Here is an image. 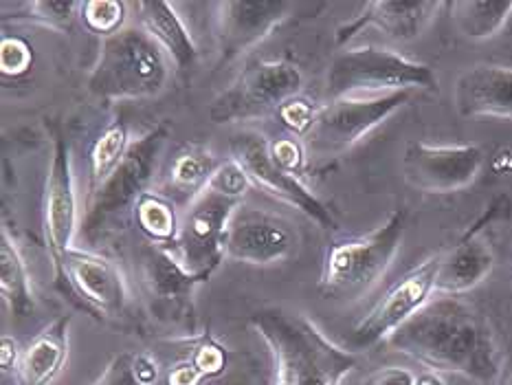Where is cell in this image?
<instances>
[{"instance_id": "cell-1", "label": "cell", "mask_w": 512, "mask_h": 385, "mask_svg": "<svg viewBox=\"0 0 512 385\" xmlns=\"http://www.w3.org/2000/svg\"><path fill=\"white\" fill-rule=\"evenodd\" d=\"M431 372H453L475 385H497L504 352L488 315L460 295H442L387 339Z\"/></svg>"}, {"instance_id": "cell-2", "label": "cell", "mask_w": 512, "mask_h": 385, "mask_svg": "<svg viewBox=\"0 0 512 385\" xmlns=\"http://www.w3.org/2000/svg\"><path fill=\"white\" fill-rule=\"evenodd\" d=\"M249 324L271 352L275 385H341L359 363L304 313L271 306L253 313Z\"/></svg>"}, {"instance_id": "cell-3", "label": "cell", "mask_w": 512, "mask_h": 385, "mask_svg": "<svg viewBox=\"0 0 512 385\" xmlns=\"http://www.w3.org/2000/svg\"><path fill=\"white\" fill-rule=\"evenodd\" d=\"M170 80V58L141 27H124L99 47L88 91L106 102L148 99Z\"/></svg>"}, {"instance_id": "cell-4", "label": "cell", "mask_w": 512, "mask_h": 385, "mask_svg": "<svg viewBox=\"0 0 512 385\" xmlns=\"http://www.w3.org/2000/svg\"><path fill=\"white\" fill-rule=\"evenodd\" d=\"M407 234V209L396 207L370 234L341 240L326 253L319 291L337 300L365 295L392 267Z\"/></svg>"}, {"instance_id": "cell-5", "label": "cell", "mask_w": 512, "mask_h": 385, "mask_svg": "<svg viewBox=\"0 0 512 385\" xmlns=\"http://www.w3.org/2000/svg\"><path fill=\"white\" fill-rule=\"evenodd\" d=\"M438 77L425 62L381 47H356L337 53L328 64L330 99L370 97L398 91H436Z\"/></svg>"}, {"instance_id": "cell-6", "label": "cell", "mask_w": 512, "mask_h": 385, "mask_svg": "<svg viewBox=\"0 0 512 385\" xmlns=\"http://www.w3.org/2000/svg\"><path fill=\"white\" fill-rule=\"evenodd\" d=\"M168 137L170 128L159 124L137 141H132L124 161L110 174V179L97 192L88 194L86 214L82 220V231L88 242H97L117 220L126 216L128 209L137 207L143 194H148Z\"/></svg>"}, {"instance_id": "cell-7", "label": "cell", "mask_w": 512, "mask_h": 385, "mask_svg": "<svg viewBox=\"0 0 512 385\" xmlns=\"http://www.w3.org/2000/svg\"><path fill=\"white\" fill-rule=\"evenodd\" d=\"M242 205V196L218 185L214 179L187 207L176 240L168 247L183 267L207 282L225 258V236L231 216Z\"/></svg>"}, {"instance_id": "cell-8", "label": "cell", "mask_w": 512, "mask_h": 385, "mask_svg": "<svg viewBox=\"0 0 512 385\" xmlns=\"http://www.w3.org/2000/svg\"><path fill=\"white\" fill-rule=\"evenodd\" d=\"M304 86L302 71L286 60H262L247 66L209 108L214 124H233L266 117L297 97Z\"/></svg>"}, {"instance_id": "cell-9", "label": "cell", "mask_w": 512, "mask_h": 385, "mask_svg": "<svg viewBox=\"0 0 512 385\" xmlns=\"http://www.w3.org/2000/svg\"><path fill=\"white\" fill-rule=\"evenodd\" d=\"M414 91H398L370 97H341L319 108L315 126L310 130V143L319 152H343L359 143L367 132L405 108Z\"/></svg>"}, {"instance_id": "cell-10", "label": "cell", "mask_w": 512, "mask_h": 385, "mask_svg": "<svg viewBox=\"0 0 512 385\" xmlns=\"http://www.w3.org/2000/svg\"><path fill=\"white\" fill-rule=\"evenodd\" d=\"M440 253L420 262L418 267L405 273L392 289H389L374 308L367 313L352 330V346L356 350L372 348L387 341L400 326H405L411 317L420 313L431 302L436 293Z\"/></svg>"}, {"instance_id": "cell-11", "label": "cell", "mask_w": 512, "mask_h": 385, "mask_svg": "<svg viewBox=\"0 0 512 385\" xmlns=\"http://www.w3.org/2000/svg\"><path fill=\"white\" fill-rule=\"evenodd\" d=\"M51 135V165L47 174V185H44V201H42V227L44 240L53 262V271L62 267L66 253L73 249L75 231L80 227V209H77V192L71 165L69 141L64 139L58 124H49Z\"/></svg>"}, {"instance_id": "cell-12", "label": "cell", "mask_w": 512, "mask_h": 385, "mask_svg": "<svg viewBox=\"0 0 512 385\" xmlns=\"http://www.w3.org/2000/svg\"><path fill=\"white\" fill-rule=\"evenodd\" d=\"M231 159L236 161L249 181L280 201L297 207L299 212L315 220L321 227H332L330 209L297 179L295 174L286 172L277 165L271 154V143L255 130H242L231 139Z\"/></svg>"}, {"instance_id": "cell-13", "label": "cell", "mask_w": 512, "mask_h": 385, "mask_svg": "<svg viewBox=\"0 0 512 385\" xmlns=\"http://www.w3.org/2000/svg\"><path fill=\"white\" fill-rule=\"evenodd\" d=\"M484 150L475 143L433 146L411 141L403 154L405 181L427 194H451L469 187L482 172Z\"/></svg>"}, {"instance_id": "cell-14", "label": "cell", "mask_w": 512, "mask_h": 385, "mask_svg": "<svg viewBox=\"0 0 512 385\" xmlns=\"http://www.w3.org/2000/svg\"><path fill=\"white\" fill-rule=\"evenodd\" d=\"M55 278L95 315L113 319L124 317L128 311L130 293L124 275L99 253L73 247L55 271Z\"/></svg>"}, {"instance_id": "cell-15", "label": "cell", "mask_w": 512, "mask_h": 385, "mask_svg": "<svg viewBox=\"0 0 512 385\" xmlns=\"http://www.w3.org/2000/svg\"><path fill=\"white\" fill-rule=\"evenodd\" d=\"M302 3L291 0H227L216 5V40L220 64L233 62L271 31L293 18Z\"/></svg>"}, {"instance_id": "cell-16", "label": "cell", "mask_w": 512, "mask_h": 385, "mask_svg": "<svg viewBox=\"0 0 512 385\" xmlns=\"http://www.w3.org/2000/svg\"><path fill=\"white\" fill-rule=\"evenodd\" d=\"M512 203L508 198H497L475 223L464 231L460 240L447 251H440L436 291L442 295H462L482 284L495 267V253L482 238L486 225H491L502 214H508Z\"/></svg>"}, {"instance_id": "cell-17", "label": "cell", "mask_w": 512, "mask_h": 385, "mask_svg": "<svg viewBox=\"0 0 512 385\" xmlns=\"http://www.w3.org/2000/svg\"><path fill=\"white\" fill-rule=\"evenodd\" d=\"M297 236L280 216L255 207H238L225 236V256L247 264H275L291 256Z\"/></svg>"}, {"instance_id": "cell-18", "label": "cell", "mask_w": 512, "mask_h": 385, "mask_svg": "<svg viewBox=\"0 0 512 385\" xmlns=\"http://www.w3.org/2000/svg\"><path fill=\"white\" fill-rule=\"evenodd\" d=\"M447 7L440 0H370L350 22L337 29V44L350 42L367 27H376L398 42H411L422 36L438 11Z\"/></svg>"}, {"instance_id": "cell-19", "label": "cell", "mask_w": 512, "mask_h": 385, "mask_svg": "<svg viewBox=\"0 0 512 385\" xmlns=\"http://www.w3.org/2000/svg\"><path fill=\"white\" fill-rule=\"evenodd\" d=\"M453 102L464 119H512V66L475 64L453 88Z\"/></svg>"}, {"instance_id": "cell-20", "label": "cell", "mask_w": 512, "mask_h": 385, "mask_svg": "<svg viewBox=\"0 0 512 385\" xmlns=\"http://www.w3.org/2000/svg\"><path fill=\"white\" fill-rule=\"evenodd\" d=\"M71 315H62L33 337L16 363V385H51L69 357Z\"/></svg>"}, {"instance_id": "cell-21", "label": "cell", "mask_w": 512, "mask_h": 385, "mask_svg": "<svg viewBox=\"0 0 512 385\" xmlns=\"http://www.w3.org/2000/svg\"><path fill=\"white\" fill-rule=\"evenodd\" d=\"M137 9L141 29L150 33V38L159 44L178 69H189L198 58V49L174 5L163 3V0H143V3H137Z\"/></svg>"}, {"instance_id": "cell-22", "label": "cell", "mask_w": 512, "mask_h": 385, "mask_svg": "<svg viewBox=\"0 0 512 385\" xmlns=\"http://www.w3.org/2000/svg\"><path fill=\"white\" fill-rule=\"evenodd\" d=\"M143 282H146L150 295L163 304H185L203 280L189 273L183 262L165 245H154L143 251Z\"/></svg>"}, {"instance_id": "cell-23", "label": "cell", "mask_w": 512, "mask_h": 385, "mask_svg": "<svg viewBox=\"0 0 512 385\" xmlns=\"http://www.w3.org/2000/svg\"><path fill=\"white\" fill-rule=\"evenodd\" d=\"M0 295L9 313L18 319L31 315L36 308L27 262L7 227L0 231Z\"/></svg>"}, {"instance_id": "cell-24", "label": "cell", "mask_w": 512, "mask_h": 385, "mask_svg": "<svg viewBox=\"0 0 512 385\" xmlns=\"http://www.w3.org/2000/svg\"><path fill=\"white\" fill-rule=\"evenodd\" d=\"M447 7L453 27L469 40L495 38L512 16V0H453Z\"/></svg>"}, {"instance_id": "cell-25", "label": "cell", "mask_w": 512, "mask_h": 385, "mask_svg": "<svg viewBox=\"0 0 512 385\" xmlns=\"http://www.w3.org/2000/svg\"><path fill=\"white\" fill-rule=\"evenodd\" d=\"M214 154L203 146H185L176 154L170 172H168V185L172 194L183 203H192L194 198L209 185L211 176L218 170Z\"/></svg>"}, {"instance_id": "cell-26", "label": "cell", "mask_w": 512, "mask_h": 385, "mask_svg": "<svg viewBox=\"0 0 512 385\" xmlns=\"http://www.w3.org/2000/svg\"><path fill=\"white\" fill-rule=\"evenodd\" d=\"M130 143L132 141L124 119H113L102 130V135L93 143L91 157H88V172H91L88 174V194L97 192L110 179V174L124 161Z\"/></svg>"}, {"instance_id": "cell-27", "label": "cell", "mask_w": 512, "mask_h": 385, "mask_svg": "<svg viewBox=\"0 0 512 385\" xmlns=\"http://www.w3.org/2000/svg\"><path fill=\"white\" fill-rule=\"evenodd\" d=\"M135 220L139 229L157 245H172L178 236L181 220L176 216L174 203L161 194L148 192L139 198L135 207Z\"/></svg>"}, {"instance_id": "cell-28", "label": "cell", "mask_w": 512, "mask_h": 385, "mask_svg": "<svg viewBox=\"0 0 512 385\" xmlns=\"http://www.w3.org/2000/svg\"><path fill=\"white\" fill-rule=\"evenodd\" d=\"M126 9L128 5L119 3V0H86L82 3L80 18L88 31L106 40L124 29Z\"/></svg>"}, {"instance_id": "cell-29", "label": "cell", "mask_w": 512, "mask_h": 385, "mask_svg": "<svg viewBox=\"0 0 512 385\" xmlns=\"http://www.w3.org/2000/svg\"><path fill=\"white\" fill-rule=\"evenodd\" d=\"M22 7H25V16H29V20L55 31H71L73 20L82 11V3H75V0H33Z\"/></svg>"}, {"instance_id": "cell-30", "label": "cell", "mask_w": 512, "mask_h": 385, "mask_svg": "<svg viewBox=\"0 0 512 385\" xmlns=\"http://www.w3.org/2000/svg\"><path fill=\"white\" fill-rule=\"evenodd\" d=\"M33 64V47L20 36H3L0 40V73L3 77H20Z\"/></svg>"}, {"instance_id": "cell-31", "label": "cell", "mask_w": 512, "mask_h": 385, "mask_svg": "<svg viewBox=\"0 0 512 385\" xmlns=\"http://www.w3.org/2000/svg\"><path fill=\"white\" fill-rule=\"evenodd\" d=\"M317 113H319V108L310 104L306 97L297 95L280 106V110H277V117H280L282 124L288 130H293L295 135L308 137L310 130H313V126H315Z\"/></svg>"}, {"instance_id": "cell-32", "label": "cell", "mask_w": 512, "mask_h": 385, "mask_svg": "<svg viewBox=\"0 0 512 385\" xmlns=\"http://www.w3.org/2000/svg\"><path fill=\"white\" fill-rule=\"evenodd\" d=\"M93 385H146L137 372V355L121 352V355L110 359Z\"/></svg>"}, {"instance_id": "cell-33", "label": "cell", "mask_w": 512, "mask_h": 385, "mask_svg": "<svg viewBox=\"0 0 512 385\" xmlns=\"http://www.w3.org/2000/svg\"><path fill=\"white\" fill-rule=\"evenodd\" d=\"M192 366L203 374V377H214V374L222 372L225 368V350H222L214 339H203L196 346L194 355H192Z\"/></svg>"}, {"instance_id": "cell-34", "label": "cell", "mask_w": 512, "mask_h": 385, "mask_svg": "<svg viewBox=\"0 0 512 385\" xmlns=\"http://www.w3.org/2000/svg\"><path fill=\"white\" fill-rule=\"evenodd\" d=\"M271 154L280 168L295 176L304 168V150L295 139H277L271 143Z\"/></svg>"}, {"instance_id": "cell-35", "label": "cell", "mask_w": 512, "mask_h": 385, "mask_svg": "<svg viewBox=\"0 0 512 385\" xmlns=\"http://www.w3.org/2000/svg\"><path fill=\"white\" fill-rule=\"evenodd\" d=\"M363 385H416V374L407 368L389 366L374 372Z\"/></svg>"}, {"instance_id": "cell-36", "label": "cell", "mask_w": 512, "mask_h": 385, "mask_svg": "<svg viewBox=\"0 0 512 385\" xmlns=\"http://www.w3.org/2000/svg\"><path fill=\"white\" fill-rule=\"evenodd\" d=\"M203 379L205 377L192 366V361H187L183 366H176L174 370H170L168 385H200Z\"/></svg>"}, {"instance_id": "cell-37", "label": "cell", "mask_w": 512, "mask_h": 385, "mask_svg": "<svg viewBox=\"0 0 512 385\" xmlns=\"http://www.w3.org/2000/svg\"><path fill=\"white\" fill-rule=\"evenodd\" d=\"M18 359H20V350L16 346V341L5 335L3 341H0V366H3V370L16 368Z\"/></svg>"}, {"instance_id": "cell-38", "label": "cell", "mask_w": 512, "mask_h": 385, "mask_svg": "<svg viewBox=\"0 0 512 385\" xmlns=\"http://www.w3.org/2000/svg\"><path fill=\"white\" fill-rule=\"evenodd\" d=\"M493 168L497 174H512V152L510 150L499 152L495 163H493Z\"/></svg>"}, {"instance_id": "cell-39", "label": "cell", "mask_w": 512, "mask_h": 385, "mask_svg": "<svg viewBox=\"0 0 512 385\" xmlns=\"http://www.w3.org/2000/svg\"><path fill=\"white\" fill-rule=\"evenodd\" d=\"M416 385H447L438 372H425L416 377Z\"/></svg>"}, {"instance_id": "cell-40", "label": "cell", "mask_w": 512, "mask_h": 385, "mask_svg": "<svg viewBox=\"0 0 512 385\" xmlns=\"http://www.w3.org/2000/svg\"><path fill=\"white\" fill-rule=\"evenodd\" d=\"M504 385H512V372L508 374V377H506V381H504Z\"/></svg>"}]
</instances>
